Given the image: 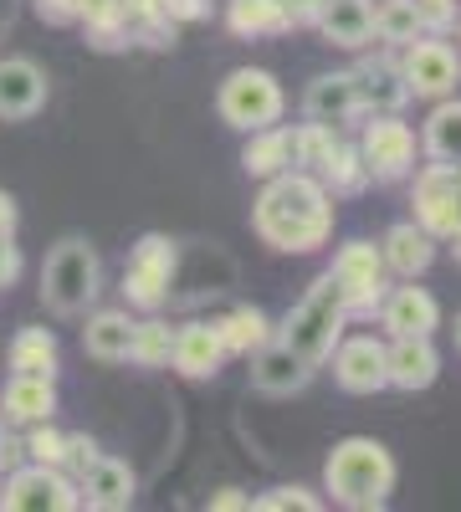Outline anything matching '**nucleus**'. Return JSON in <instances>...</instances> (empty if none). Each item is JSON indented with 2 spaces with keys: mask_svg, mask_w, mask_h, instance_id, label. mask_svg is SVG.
<instances>
[{
  "mask_svg": "<svg viewBox=\"0 0 461 512\" xmlns=\"http://www.w3.org/2000/svg\"><path fill=\"white\" fill-rule=\"evenodd\" d=\"M251 226L272 251H292L308 256L333 236V195L308 175V169H282L267 180V190L257 195Z\"/></svg>",
  "mask_w": 461,
  "mask_h": 512,
  "instance_id": "obj_1",
  "label": "nucleus"
},
{
  "mask_svg": "<svg viewBox=\"0 0 461 512\" xmlns=\"http://www.w3.org/2000/svg\"><path fill=\"white\" fill-rule=\"evenodd\" d=\"M323 487L349 512H374L395 492V456L369 436H349L333 446V456L323 466Z\"/></svg>",
  "mask_w": 461,
  "mask_h": 512,
  "instance_id": "obj_2",
  "label": "nucleus"
},
{
  "mask_svg": "<svg viewBox=\"0 0 461 512\" xmlns=\"http://www.w3.org/2000/svg\"><path fill=\"white\" fill-rule=\"evenodd\" d=\"M344 323H349V303H344V287L333 282V272H323L313 287H308V297L298 308L287 313V323L272 333L282 349H292L303 364H323L328 354H333V344L344 338Z\"/></svg>",
  "mask_w": 461,
  "mask_h": 512,
  "instance_id": "obj_3",
  "label": "nucleus"
},
{
  "mask_svg": "<svg viewBox=\"0 0 461 512\" xmlns=\"http://www.w3.org/2000/svg\"><path fill=\"white\" fill-rule=\"evenodd\" d=\"M98 292H103V262H98L93 241L67 236L47 256V267H41V303L62 318H77L98 303Z\"/></svg>",
  "mask_w": 461,
  "mask_h": 512,
  "instance_id": "obj_4",
  "label": "nucleus"
},
{
  "mask_svg": "<svg viewBox=\"0 0 461 512\" xmlns=\"http://www.w3.org/2000/svg\"><path fill=\"white\" fill-rule=\"evenodd\" d=\"M216 108L231 128H241V134H257V128H272L282 118V88L277 77L262 72V67H236L221 93H216Z\"/></svg>",
  "mask_w": 461,
  "mask_h": 512,
  "instance_id": "obj_5",
  "label": "nucleus"
},
{
  "mask_svg": "<svg viewBox=\"0 0 461 512\" xmlns=\"http://www.w3.org/2000/svg\"><path fill=\"white\" fill-rule=\"evenodd\" d=\"M0 507L11 512H72L77 507V482L62 466H11L6 482H0Z\"/></svg>",
  "mask_w": 461,
  "mask_h": 512,
  "instance_id": "obj_6",
  "label": "nucleus"
},
{
  "mask_svg": "<svg viewBox=\"0 0 461 512\" xmlns=\"http://www.w3.org/2000/svg\"><path fill=\"white\" fill-rule=\"evenodd\" d=\"M333 282L344 287V303H349V318H364V313H374L385 303V292H390V282H385V256H380V246H369V241H349L339 256H333Z\"/></svg>",
  "mask_w": 461,
  "mask_h": 512,
  "instance_id": "obj_7",
  "label": "nucleus"
},
{
  "mask_svg": "<svg viewBox=\"0 0 461 512\" xmlns=\"http://www.w3.org/2000/svg\"><path fill=\"white\" fill-rule=\"evenodd\" d=\"M359 154L369 164V180L395 185L415 169V134L410 123H400V113H374L359 134Z\"/></svg>",
  "mask_w": 461,
  "mask_h": 512,
  "instance_id": "obj_8",
  "label": "nucleus"
},
{
  "mask_svg": "<svg viewBox=\"0 0 461 512\" xmlns=\"http://www.w3.org/2000/svg\"><path fill=\"white\" fill-rule=\"evenodd\" d=\"M400 77L410 98H451L461 82V57L446 47L441 36H415L410 47H400Z\"/></svg>",
  "mask_w": 461,
  "mask_h": 512,
  "instance_id": "obj_9",
  "label": "nucleus"
},
{
  "mask_svg": "<svg viewBox=\"0 0 461 512\" xmlns=\"http://www.w3.org/2000/svg\"><path fill=\"white\" fill-rule=\"evenodd\" d=\"M170 277H175V241L170 236H144L123 267V297L129 308L159 313L164 297H170Z\"/></svg>",
  "mask_w": 461,
  "mask_h": 512,
  "instance_id": "obj_10",
  "label": "nucleus"
},
{
  "mask_svg": "<svg viewBox=\"0 0 461 512\" xmlns=\"http://www.w3.org/2000/svg\"><path fill=\"white\" fill-rule=\"evenodd\" d=\"M333 379H339L344 395H380L390 390V344H380L374 333L344 338L333 344Z\"/></svg>",
  "mask_w": 461,
  "mask_h": 512,
  "instance_id": "obj_11",
  "label": "nucleus"
},
{
  "mask_svg": "<svg viewBox=\"0 0 461 512\" xmlns=\"http://www.w3.org/2000/svg\"><path fill=\"white\" fill-rule=\"evenodd\" d=\"M415 226H426L436 241L461 231V175L451 164H426L415 175Z\"/></svg>",
  "mask_w": 461,
  "mask_h": 512,
  "instance_id": "obj_12",
  "label": "nucleus"
},
{
  "mask_svg": "<svg viewBox=\"0 0 461 512\" xmlns=\"http://www.w3.org/2000/svg\"><path fill=\"white\" fill-rule=\"evenodd\" d=\"M354 93H359V113H400L410 103V88H405V77H400V57L395 47L385 57H369L354 67Z\"/></svg>",
  "mask_w": 461,
  "mask_h": 512,
  "instance_id": "obj_13",
  "label": "nucleus"
},
{
  "mask_svg": "<svg viewBox=\"0 0 461 512\" xmlns=\"http://www.w3.org/2000/svg\"><path fill=\"white\" fill-rule=\"evenodd\" d=\"M139 492L134 472H129V461H118V456H103L88 466V472L77 477V507H98V512H118V507H129Z\"/></svg>",
  "mask_w": 461,
  "mask_h": 512,
  "instance_id": "obj_14",
  "label": "nucleus"
},
{
  "mask_svg": "<svg viewBox=\"0 0 461 512\" xmlns=\"http://www.w3.org/2000/svg\"><path fill=\"white\" fill-rule=\"evenodd\" d=\"M41 103H47V72H41L31 57H6L0 62V118L6 123L36 118Z\"/></svg>",
  "mask_w": 461,
  "mask_h": 512,
  "instance_id": "obj_15",
  "label": "nucleus"
},
{
  "mask_svg": "<svg viewBox=\"0 0 461 512\" xmlns=\"http://www.w3.org/2000/svg\"><path fill=\"white\" fill-rule=\"evenodd\" d=\"M170 364L185 374V379H216L221 364H226V338L216 323H185L175 333V349H170Z\"/></svg>",
  "mask_w": 461,
  "mask_h": 512,
  "instance_id": "obj_16",
  "label": "nucleus"
},
{
  "mask_svg": "<svg viewBox=\"0 0 461 512\" xmlns=\"http://www.w3.org/2000/svg\"><path fill=\"white\" fill-rule=\"evenodd\" d=\"M303 113L308 123H323V128H344L359 118V93H354V72H323L308 82L303 93Z\"/></svg>",
  "mask_w": 461,
  "mask_h": 512,
  "instance_id": "obj_17",
  "label": "nucleus"
},
{
  "mask_svg": "<svg viewBox=\"0 0 461 512\" xmlns=\"http://www.w3.org/2000/svg\"><path fill=\"white\" fill-rule=\"evenodd\" d=\"M380 313H385L390 338H431L441 328V303L426 287H395V292H385Z\"/></svg>",
  "mask_w": 461,
  "mask_h": 512,
  "instance_id": "obj_18",
  "label": "nucleus"
},
{
  "mask_svg": "<svg viewBox=\"0 0 461 512\" xmlns=\"http://www.w3.org/2000/svg\"><path fill=\"white\" fill-rule=\"evenodd\" d=\"M308 379H313V364H303L292 349H282L277 338L262 344L257 359H251V384H257L262 395H298V390H308Z\"/></svg>",
  "mask_w": 461,
  "mask_h": 512,
  "instance_id": "obj_19",
  "label": "nucleus"
},
{
  "mask_svg": "<svg viewBox=\"0 0 461 512\" xmlns=\"http://www.w3.org/2000/svg\"><path fill=\"white\" fill-rule=\"evenodd\" d=\"M313 26H318V36L328 41V47L359 52V47L374 41V6H369V0H328Z\"/></svg>",
  "mask_w": 461,
  "mask_h": 512,
  "instance_id": "obj_20",
  "label": "nucleus"
},
{
  "mask_svg": "<svg viewBox=\"0 0 461 512\" xmlns=\"http://www.w3.org/2000/svg\"><path fill=\"white\" fill-rule=\"evenodd\" d=\"M380 256H385V272L421 277V272H431V262H436V236H431L426 226H415V221H400V226L385 231Z\"/></svg>",
  "mask_w": 461,
  "mask_h": 512,
  "instance_id": "obj_21",
  "label": "nucleus"
},
{
  "mask_svg": "<svg viewBox=\"0 0 461 512\" xmlns=\"http://www.w3.org/2000/svg\"><path fill=\"white\" fill-rule=\"evenodd\" d=\"M313 180H318L328 195H364V190H369V164H364L359 144H349V139L333 134V144H328L323 159L313 164Z\"/></svg>",
  "mask_w": 461,
  "mask_h": 512,
  "instance_id": "obj_22",
  "label": "nucleus"
},
{
  "mask_svg": "<svg viewBox=\"0 0 461 512\" xmlns=\"http://www.w3.org/2000/svg\"><path fill=\"white\" fill-rule=\"evenodd\" d=\"M441 374V354L431 349V338H395L390 344V390H431Z\"/></svg>",
  "mask_w": 461,
  "mask_h": 512,
  "instance_id": "obj_23",
  "label": "nucleus"
},
{
  "mask_svg": "<svg viewBox=\"0 0 461 512\" xmlns=\"http://www.w3.org/2000/svg\"><path fill=\"white\" fill-rule=\"evenodd\" d=\"M241 169L246 175H257V180H272L282 175V169H298V128H257L241 154Z\"/></svg>",
  "mask_w": 461,
  "mask_h": 512,
  "instance_id": "obj_24",
  "label": "nucleus"
},
{
  "mask_svg": "<svg viewBox=\"0 0 461 512\" xmlns=\"http://www.w3.org/2000/svg\"><path fill=\"white\" fill-rule=\"evenodd\" d=\"M0 415L6 425H36V420H52L57 415V379H31L16 374L0 395Z\"/></svg>",
  "mask_w": 461,
  "mask_h": 512,
  "instance_id": "obj_25",
  "label": "nucleus"
},
{
  "mask_svg": "<svg viewBox=\"0 0 461 512\" xmlns=\"http://www.w3.org/2000/svg\"><path fill=\"white\" fill-rule=\"evenodd\" d=\"M129 344H134V318L118 313V308L93 313L88 328H82V349H88L93 359H103V364H123L129 359Z\"/></svg>",
  "mask_w": 461,
  "mask_h": 512,
  "instance_id": "obj_26",
  "label": "nucleus"
},
{
  "mask_svg": "<svg viewBox=\"0 0 461 512\" xmlns=\"http://www.w3.org/2000/svg\"><path fill=\"white\" fill-rule=\"evenodd\" d=\"M426 154H431V164L461 169V98H436V108L426 118Z\"/></svg>",
  "mask_w": 461,
  "mask_h": 512,
  "instance_id": "obj_27",
  "label": "nucleus"
},
{
  "mask_svg": "<svg viewBox=\"0 0 461 512\" xmlns=\"http://www.w3.org/2000/svg\"><path fill=\"white\" fill-rule=\"evenodd\" d=\"M226 26H231V36H246V41L292 31L282 0H226Z\"/></svg>",
  "mask_w": 461,
  "mask_h": 512,
  "instance_id": "obj_28",
  "label": "nucleus"
},
{
  "mask_svg": "<svg viewBox=\"0 0 461 512\" xmlns=\"http://www.w3.org/2000/svg\"><path fill=\"white\" fill-rule=\"evenodd\" d=\"M11 369L31 379H57V338L47 328H21L11 344Z\"/></svg>",
  "mask_w": 461,
  "mask_h": 512,
  "instance_id": "obj_29",
  "label": "nucleus"
},
{
  "mask_svg": "<svg viewBox=\"0 0 461 512\" xmlns=\"http://www.w3.org/2000/svg\"><path fill=\"white\" fill-rule=\"evenodd\" d=\"M216 328H221V338H226V354H257L262 344H272V333H277L262 308H236V313H226Z\"/></svg>",
  "mask_w": 461,
  "mask_h": 512,
  "instance_id": "obj_30",
  "label": "nucleus"
},
{
  "mask_svg": "<svg viewBox=\"0 0 461 512\" xmlns=\"http://www.w3.org/2000/svg\"><path fill=\"white\" fill-rule=\"evenodd\" d=\"M374 36H380L385 47H395V52L410 47L415 36H426L415 0H380V6H374Z\"/></svg>",
  "mask_w": 461,
  "mask_h": 512,
  "instance_id": "obj_31",
  "label": "nucleus"
},
{
  "mask_svg": "<svg viewBox=\"0 0 461 512\" xmlns=\"http://www.w3.org/2000/svg\"><path fill=\"white\" fill-rule=\"evenodd\" d=\"M170 349H175V328H170V323H159V318L134 323L129 359H134L139 369H164V364H170Z\"/></svg>",
  "mask_w": 461,
  "mask_h": 512,
  "instance_id": "obj_32",
  "label": "nucleus"
},
{
  "mask_svg": "<svg viewBox=\"0 0 461 512\" xmlns=\"http://www.w3.org/2000/svg\"><path fill=\"white\" fill-rule=\"evenodd\" d=\"M21 446H26V456L41 461V466H62V461H67V436L57 431L52 420H36V425H31V436H26Z\"/></svg>",
  "mask_w": 461,
  "mask_h": 512,
  "instance_id": "obj_33",
  "label": "nucleus"
},
{
  "mask_svg": "<svg viewBox=\"0 0 461 512\" xmlns=\"http://www.w3.org/2000/svg\"><path fill=\"white\" fill-rule=\"evenodd\" d=\"M251 507H257V512H318L323 507V497H313L308 487H272L267 497H251Z\"/></svg>",
  "mask_w": 461,
  "mask_h": 512,
  "instance_id": "obj_34",
  "label": "nucleus"
},
{
  "mask_svg": "<svg viewBox=\"0 0 461 512\" xmlns=\"http://www.w3.org/2000/svg\"><path fill=\"white\" fill-rule=\"evenodd\" d=\"M159 11H164L170 26H190V21L211 16V0H159Z\"/></svg>",
  "mask_w": 461,
  "mask_h": 512,
  "instance_id": "obj_35",
  "label": "nucleus"
},
{
  "mask_svg": "<svg viewBox=\"0 0 461 512\" xmlns=\"http://www.w3.org/2000/svg\"><path fill=\"white\" fill-rule=\"evenodd\" d=\"M93 461H98V446H93L88 436H67V461H62V472L82 477V472H88Z\"/></svg>",
  "mask_w": 461,
  "mask_h": 512,
  "instance_id": "obj_36",
  "label": "nucleus"
},
{
  "mask_svg": "<svg viewBox=\"0 0 461 512\" xmlns=\"http://www.w3.org/2000/svg\"><path fill=\"white\" fill-rule=\"evenodd\" d=\"M77 11H82V0H36V16L52 26H77Z\"/></svg>",
  "mask_w": 461,
  "mask_h": 512,
  "instance_id": "obj_37",
  "label": "nucleus"
},
{
  "mask_svg": "<svg viewBox=\"0 0 461 512\" xmlns=\"http://www.w3.org/2000/svg\"><path fill=\"white\" fill-rule=\"evenodd\" d=\"M328 0H282V11H287V26H313L323 16Z\"/></svg>",
  "mask_w": 461,
  "mask_h": 512,
  "instance_id": "obj_38",
  "label": "nucleus"
},
{
  "mask_svg": "<svg viewBox=\"0 0 461 512\" xmlns=\"http://www.w3.org/2000/svg\"><path fill=\"white\" fill-rule=\"evenodd\" d=\"M16 277H21V246L16 236H6L0 241V287H16Z\"/></svg>",
  "mask_w": 461,
  "mask_h": 512,
  "instance_id": "obj_39",
  "label": "nucleus"
},
{
  "mask_svg": "<svg viewBox=\"0 0 461 512\" xmlns=\"http://www.w3.org/2000/svg\"><path fill=\"white\" fill-rule=\"evenodd\" d=\"M211 512H251V497L236 492V487H221V492L211 497Z\"/></svg>",
  "mask_w": 461,
  "mask_h": 512,
  "instance_id": "obj_40",
  "label": "nucleus"
},
{
  "mask_svg": "<svg viewBox=\"0 0 461 512\" xmlns=\"http://www.w3.org/2000/svg\"><path fill=\"white\" fill-rule=\"evenodd\" d=\"M16 226H21V210H16V200L6 190H0V241L16 236Z\"/></svg>",
  "mask_w": 461,
  "mask_h": 512,
  "instance_id": "obj_41",
  "label": "nucleus"
},
{
  "mask_svg": "<svg viewBox=\"0 0 461 512\" xmlns=\"http://www.w3.org/2000/svg\"><path fill=\"white\" fill-rule=\"evenodd\" d=\"M446 241H451V256H456V267H461V231H451Z\"/></svg>",
  "mask_w": 461,
  "mask_h": 512,
  "instance_id": "obj_42",
  "label": "nucleus"
},
{
  "mask_svg": "<svg viewBox=\"0 0 461 512\" xmlns=\"http://www.w3.org/2000/svg\"><path fill=\"white\" fill-rule=\"evenodd\" d=\"M456 344H461V318H456Z\"/></svg>",
  "mask_w": 461,
  "mask_h": 512,
  "instance_id": "obj_43",
  "label": "nucleus"
},
{
  "mask_svg": "<svg viewBox=\"0 0 461 512\" xmlns=\"http://www.w3.org/2000/svg\"><path fill=\"white\" fill-rule=\"evenodd\" d=\"M456 175H461V169H456Z\"/></svg>",
  "mask_w": 461,
  "mask_h": 512,
  "instance_id": "obj_44",
  "label": "nucleus"
}]
</instances>
